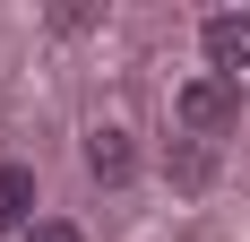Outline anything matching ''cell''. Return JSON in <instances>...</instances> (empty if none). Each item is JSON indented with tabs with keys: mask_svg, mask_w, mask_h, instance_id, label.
Returning <instances> with one entry per match:
<instances>
[{
	"mask_svg": "<svg viewBox=\"0 0 250 242\" xmlns=\"http://www.w3.org/2000/svg\"><path fill=\"white\" fill-rule=\"evenodd\" d=\"M164 173H173L181 191H207V182H216V156H207V139H173V156H164Z\"/></svg>",
	"mask_w": 250,
	"mask_h": 242,
	"instance_id": "5",
	"label": "cell"
},
{
	"mask_svg": "<svg viewBox=\"0 0 250 242\" xmlns=\"http://www.w3.org/2000/svg\"><path fill=\"white\" fill-rule=\"evenodd\" d=\"M26 242H78V225L69 217H43V225H26Z\"/></svg>",
	"mask_w": 250,
	"mask_h": 242,
	"instance_id": "6",
	"label": "cell"
},
{
	"mask_svg": "<svg viewBox=\"0 0 250 242\" xmlns=\"http://www.w3.org/2000/svg\"><path fill=\"white\" fill-rule=\"evenodd\" d=\"M199 44H207V70H216V78H242V70H250V9L207 18V26H199Z\"/></svg>",
	"mask_w": 250,
	"mask_h": 242,
	"instance_id": "2",
	"label": "cell"
},
{
	"mask_svg": "<svg viewBox=\"0 0 250 242\" xmlns=\"http://www.w3.org/2000/svg\"><path fill=\"white\" fill-rule=\"evenodd\" d=\"M86 173H95L104 191H121L129 173H138V147H129V130H112V121H104L95 139H86Z\"/></svg>",
	"mask_w": 250,
	"mask_h": 242,
	"instance_id": "3",
	"label": "cell"
},
{
	"mask_svg": "<svg viewBox=\"0 0 250 242\" xmlns=\"http://www.w3.org/2000/svg\"><path fill=\"white\" fill-rule=\"evenodd\" d=\"M173 113H181V130H190V139H216V130H225L233 121V78H190V87H181L173 96Z\"/></svg>",
	"mask_w": 250,
	"mask_h": 242,
	"instance_id": "1",
	"label": "cell"
},
{
	"mask_svg": "<svg viewBox=\"0 0 250 242\" xmlns=\"http://www.w3.org/2000/svg\"><path fill=\"white\" fill-rule=\"evenodd\" d=\"M26 225H43V217H35V173H26V165H0V234L26 242Z\"/></svg>",
	"mask_w": 250,
	"mask_h": 242,
	"instance_id": "4",
	"label": "cell"
}]
</instances>
